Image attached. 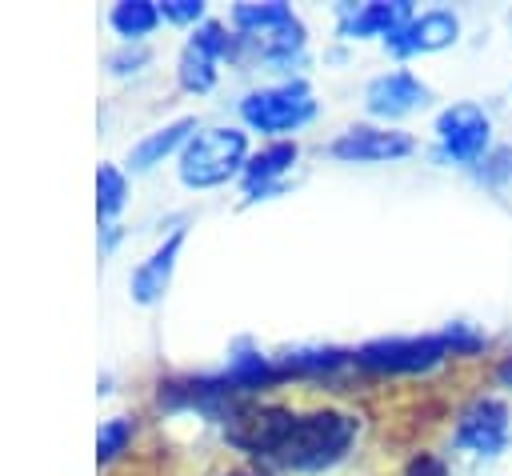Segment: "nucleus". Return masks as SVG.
Returning a JSON list of instances; mask_svg holds the SVG:
<instances>
[{
	"mask_svg": "<svg viewBox=\"0 0 512 476\" xmlns=\"http://www.w3.org/2000/svg\"><path fill=\"white\" fill-rule=\"evenodd\" d=\"M152 60V52L144 48V44H124V48H116V52H108V72L112 76H132V72H140L144 64Z\"/></svg>",
	"mask_w": 512,
	"mask_h": 476,
	"instance_id": "nucleus-22",
	"label": "nucleus"
},
{
	"mask_svg": "<svg viewBox=\"0 0 512 476\" xmlns=\"http://www.w3.org/2000/svg\"><path fill=\"white\" fill-rule=\"evenodd\" d=\"M160 4L156 0H116L108 8V28L124 40V44H140L156 24H160Z\"/></svg>",
	"mask_w": 512,
	"mask_h": 476,
	"instance_id": "nucleus-16",
	"label": "nucleus"
},
{
	"mask_svg": "<svg viewBox=\"0 0 512 476\" xmlns=\"http://www.w3.org/2000/svg\"><path fill=\"white\" fill-rule=\"evenodd\" d=\"M128 204V176L116 164H100L96 168V216L104 224H112V216Z\"/></svg>",
	"mask_w": 512,
	"mask_h": 476,
	"instance_id": "nucleus-18",
	"label": "nucleus"
},
{
	"mask_svg": "<svg viewBox=\"0 0 512 476\" xmlns=\"http://www.w3.org/2000/svg\"><path fill=\"white\" fill-rule=\"evenodd\" d=\"M416 152V136L392 124H352L336 140H328V156L340 164H392Z\"/></svg>",
	"mask_w": 512,
	"mask_h": 476,
	"instance_id": "nucleus-7",
	"label": "nucleus"
},
{
	"mask_svg": "<svg viewBox=\"0 0 512 476\" xmlns=\"http://www.w3.org/2000/svg\"><path fill=\"white\" fill-rule=\"evenodd\" d=\"M452 360L440 332L420 336H376L356 348V368L368 376H428Z\"/></svg>",
	"mask_w": 512,
	"mask_h": 476,
	"instance_id": "nucleus-5",
	"label": "nucleus"
},
{
	"mask_svg": "<svg viewBox=\"0 0 512 476\" xmlns=\"http://www.w3.org/2000/svg\"><path fill=\"white\" fill-rule=\"evenodd\" d=\"M432 136H436V160L472 172L492 152V112L476 100H452L436 112Z\"/></svg>",
	"mask_w": 512,
	"mask_h": 476,
	"instance_id": "nucleus-6",
	"label": "nucleus"
},
{
	"mask_svg": "<svg viewBox=\"0 0 512 476\" xmlns=\"http://www.w3.org/2000/svg\"><path fill=\"white\" fill-rule=\"evenodd\" d=\"M488 376H492V384H496V388L512 392V352H504V356L492 364V372H488Z\"/></svg>",
	"mask_w": 512,
	"mask_h": 476,
	"instance_id": "nucleus-25",
	"label": "nucleus"
},
{
	"mask_svg": "<svg viewBox=\"0 0 512 476\" xmlns=\"http://www.w3.org/2000/svg\"><path fill=\"white\" fill-rule=\"evenodd\" d=\"M416 16L412 0H364V4H336V36L340 40H388L396 28H404Z\"/></svg>",
	"mask_w": 512,
	"mask_h": 476,
	"instance_id": "nucleus-10",
	"label": "nucleus"
},
{
	"mask_svg": "<svg viewBox=\"0 0 512 476\" xmlns=\"http://www.w3.org/2000/svg\"><path fill=\"white\" fill-rule=\"evenodd\" d=\"M180 248H184V228H172V232L148 252V260L136 264V272L128 276V292H132L136 304L152 308V304L164 300V292H168V284H172V272H176V260H180Z\"/></svg>",
	"mask_w": 512,
	"mask_h": 476,
	"instance_id": "nucleus-12",
	"label": "nucleus"
},
{
	"mask_svg": "<svg viewBox=\"0 0 512 476\" xmlns=\"http://www.w3.org/2000/svg\"><path fill=\"white\" fill-rule=\"evenodd\" d=\"M216 76H220V64L212 60V56H204L200 48H192V44H184V52H180V60H176V84L184 88V92H212L216 88Z\"/></svg>",
	"mask_w": 512,
	"mask_h": 476,
	"instance_id": "nucleus-17",
	"label": "nucleus"
},
{
	"mask_svg": "<svg viewBox=\"0 0 512 476\" xmlns=\"http://www.w3.org/2000/svg\"><path fill=\"white\" fill-rule=\"evenodd\" d=\"M428 100H432V88L408 68H388L364 84V112L372 120H384V124L428 108Z\"/></svg>",
	"mask_w": 512,
	"mask_h": 476,
	"instance_id": "nucleus-9",
	"label": "nucleus"
},
{
	"mask_svg": "<svg viewBox=\"0 0 512 476\" xmlns=\"http://www.w3.org/2000/svg\"><path fill=\"white\" fill-rule=\"evenodd\" d=\"M248 132L244 128H200L184 148H180V184L208 192L220 188L236 176H244L248 164Z\"/></svg>",
	"mask_w": 512,
	"mask_h": 476,
	"instance_id": "nucleus-3",
	"label": "nucleus"
},
{
	"mask_svg": "<svg viewBox=\"0 0 512 476\" xmlns=\"http://www.w3.org/2000/svg\"><path fill=\"white\" fill-rule=\"evenodd\" d=\"M356 436H360V416H352L344 408L324 404V408L296 412L268 468L296 472V476H320L352 452Z\"/></svg>",
	"mask_w": 512,
	"mask_h": 476,
	"instance_id": "nucleus-1",
	"label": "nucleus"
},
{
	"mask_svg": "<svg viewBox=\"0 0 512 476\" xmlns=\"http://www.w3.org/2000/svg\"><path fill=\"white\" fill-rule=\"evenodd\" d=\"M508 88H512V84H508Z\"/></svg>",
	"mask_w": 512,
	"mask_h": 476,
	"instance_id": "nucleus-27",
	"label": "nucleus"
},
{
	"mask_svg": "<svg viewBox=\"0 0 512 476\" xmlns=\"http://www.w3.org/2000/svg\"><path fill=\"white\" fill-rule=\"evenodd\" d=\"M116 240H120V224H104V240H100V252H108Z\"/></svg>",
	"mask_w": 512,
	"mask_h": 476,
	"instance_id": "nucleus-26",
	"label": "nucleus"
},
{
	"mask_svg": "<svg viewBox=\"0 0 512 476\" xmlns=\"http://www.w3.org/2000/svg\"><path fill=\"white\" fill-rule=\"evenodd\" d=\"M160 16L172 24H204V0H160Z\"/></svg>",
	"mask_w": 512,
	"mask_h": 476,
	"instance_id": "nucleus-24",
	"label": "nucleus"
},
{
	"mask_svg": "<svg viewBox=\"0 0 512 476\" xmlns=\"http://www.w3.org/2000/svg\"><path fill=\"white\" fill-rule=\"evenodd\" d=\"M232 28L240 32V36H248V40H260V36H268V32H276V28H284L288 20H296V12H292V4H284V0H240V4H232Z\"/></svg>",
	"mask_w": 512,
	"mask_h": 476,
	"instance_id": "nucleus-15",
	"label": "nucleus"
},
{
	"mask_svg": "<svg viewBox=\"0 0 512 476\" xmlns=\"http://www.w3.org/2000/svg\"><path fill=\"white\" fill-rule=\"evenodd\" d=\"M472 180L496 196L512 192V144H492V152L472 168Z\"/></svg>",
	"mask_w": 512,
	"mask_h": 476,
	"instance_id": "nucleus-20",
	"label": "nucleus"
},
{
	"mask_svg": "<svg viewBox=\"0 0 512 476\" xmlns=\"http://www.w3.org/2000/svg\"><path fill=\"white\" fill-rule=\"evenodd\" d=\"M196 132H200V128H196L192 116H176V120L152 128L148 136H140V140L128 148V168H132V172H152L164 156H172L176 148H184Z\"/></svg>",
	"mask_w": 512,
	"mask_h": 476,
	"instance_id": "nucleus-14",
	"label": "nucleus"
},
{
	"mask_svg": "<svg viewBox=\"0 0 512 476\" xmlns=\"http://www.w3.org/2000/svg\"><path fill=\"white\" fill-rule=\"evenodd\" d=\"M284 380H324L344 368H356V348H336V344H316V348H292L276 356Z\"/></svg>",
	"mask_w": 512,
	"mask_h": 476,
	"instance_id": "nucleus-13",
	"label": "nucleus"
},
{
	"mask_svg": "<svg viewBox=\"0 0 512 476\" xmlns=\"http://www.w3.org/2000/svg\"><path fill=\"white\" fill-rule=\"evenodd\" d=\"M296 160H300L296 140H268L260 152H252L244 164V204L284 192V176L296 168Z\"/></svg>",
	"mask_w": 512,
	"mask_h": 476,
	"instance_id": "nucleus-11",
	"label": "nucleus"
},
{
	"mask_svg": "<svg viewBox=\"0 0 512 476\" xmlns=\"http://www.w3.org/2000/svg\"><path fill=\"white\" fill-rule=\"evenodd\" d=\"M400 476H452V472H448V460H444L440 452L420 448V452H412V456L404 460Z\"/></svg>",
	"mask_w": 512,
	"mask_h": 476,
	"instance_id": "nucleus-23",
	"label": "nucleus"
},
{
	"mask_svg": "<svg viewBox=\"0 0 512 476\" xmlns=\"http://www.w3.org/2000/svg\"><path fill=\"white\" fill-rule=\"evenodd\" d=\"M440 336H444L452 360H476V356H484L488 344H492L488 332H484L480 324H472V320H448V324L440 328Z\"/></svg>",
	"mask_w": 512,
	"mask_h": 476,
	"instance_id": "nucleus-19",
	"label": "nucleus"
},
{
	"mask_svg": "<svg viewBox=\"0 0 512 476\" xmlns=\"http://www.w3.org/2000/svg\"><path fill=\"white\" fill-rule=\"evenodd\" d=\"M452 448L472 460H500L512 448V408L500 392L468 396L452 416Z\"/></svg>",
	"mask_w": 512,
	"mask_h": 476,
	"instance_id": "nucleus-4",
	"label": "nucleus"
},
{
	"mask_svg": "<svg viewBox=\"0 0 512 476\" xmlns=\"http://www.w3.org/2000/svg\"><path fill=\"white\" fill-rule=\"evenodd\" d=\"M320 112L316 92L304 76H288L264 88H252L240 100V120L248 132H260L268 140H292V132H300L304 124H312Z\"/></svg>",
	"mask_w": 512,
	"mask_h": 476,
	"instance_id": "nucleus-2",
	"label": "nucleus"
},
{
	"mask_svg": "<svg viewBox=\"0 0 512 476\" xmlns=\"http://www.w3.org/2000/svg\"><path fill=\"white\" fill-rule=\"evenodd\" d=\"M132 436H136V420H132V416H112V420H104L100 432H96V464H112V460L132 444Z\"/></svg>",
	"mask_w": 512,
	"mask_h": 476,
	"instance_id": "nucleus-21",
	"label": "nucleus"
},
{
	"mask_svg": "<svg viewBox=\"0 0 512 476\" xmlns=\"http://www.w3.org/2000/svg\"><path fill=\"white\" fill-rule=\"evenodd\" d=\"M464 24H460V12L456 8H424L416 12L404 28H396L388 40H384V52L396 56V60H408V56H428V52H444L460 40Z\"/></svg>",
	"mask_w": 512,
	"mask_h": 476,
	"instance_id": "nucleus-8",
	"label": "nucleus"
}]
</instances>
